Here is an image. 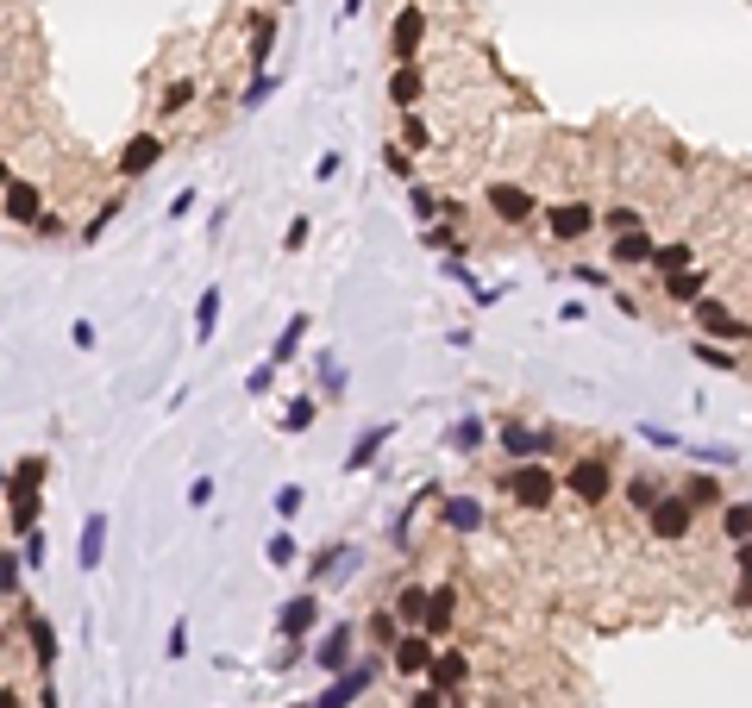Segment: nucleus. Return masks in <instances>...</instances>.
I'll use <instances>...</instances> for the list:
<instances>
[{
  "instance_id": "1",
  "label": "nucleus",
  "mask_w": 752,
  "mask_h": 708,
  "mask_svg": "<svg viewBox=\"0 0 752 708\" xmlns=\"http://www.w3.org/2000/svg\"><path fill=\"white\" fill-rule=\"evenodd\" d=\"M508 489H514V502H521V508H546L558 483H552V470H546V464H521V470L508 477Z\"/></svg>"
},
{
  "instance_id": "17",
  "label": "nucleus",
  "mask_w": 752,
  "mask_h": 708,
  "mask_svg": "<svg viewBox=\"0 0 752 708\" xmlns=\"http://www.w3.org/2000/svg\"><path fill=\"white\" fill-rule=\"evenodd\" d=\"M652 239H646V232H621V239H615V264H652Z\"/></svg>"
},
{
  "instance_id": "32",
  "label": "nucleus",
  "mask_w": 752,
  "mask_h": 708,
  "mask_svg": "<svg viewBox=\"0 0 752 708\" xmlns=\"http://www.w3.org/2000/svg\"><path fill=\"white\" fill-rule=\"evenodd\" d=\"M188 101H195V82H170V88H163V113H176Z\"/></svg>"
},
{
  "instance_id": "5",
  "label": "nucleus",
  "mask_w": 752,
  "mask_h": 708,
  "mask_svg": "<svg viewBox=\"0 0 752 708\" xmlns=\"http://www.w3.org/2000/svg\"><path fill=\"white\" fill-rule=\"evenodd\" d=\"M652 533H658V539H684V533H690V502H684V495L652 502Z\"/></svg>"
},
{
  "instance_id": "23",
  "label": "nucleus",
  "mask_w": 752,
  "mask_h": 708,
  "mask_svg": "<svg viewBox=\"0 0 752 708\" xmlns=\"http://www.w3.org/2000/svg\"><path fill=\"white\" fill-rule=\"evenodd\" d=\"M445 521H452L458 533H470V527H477V521H483V508H477V502H470V495H458V502H445Z\"/></svg>"
},
{
  "instance_id": "26",
  "label": "nucleus",
  "mask_w": 752,
  "mask_h": 708,
  "mask_svg": "<svg viewBox=\"0 0 752 708\" xmlns=\"http://www.w3.org/2000/svg\"><path fill=\"white\" fill-rule=\"evenodd\" d=\"M652 264L665 270V276H684V270H690V245H658V257H652Z\"/></svg>"
},
{
  "instance_id": "3",
  "label": "nucleus",
  "mask_w": 752,
  "mask_h": 708,
  "mask_svg": "<svg viewBox=\"0 0 752 708\" xmlns=\"http://www.w3.org/2000/svg\"><path fill=\"white\" fill-rule=\"evenodd\" d=\"M420 38H427V13L402 7V13H395V32H389V51L402 57V63H414V57H420Z\"/></svg>"
},
{
  "instance_id": "4",
  "label": "nucleus",
  "mask_w": 752,
  "mask_h": 708,
  "mask_svg": "<svg viewBox=\"0 0 752 708\" xmlns=\"http://www.w3.org/2000/svg\"><path fill=\"white\" fill-rule=\"evenodd\" d=\"M608 489H615V477H608L602 458H577V464H571V495H583V502H602Z\"/></svg>"
},
{
  "instance_id": "42",
  "label": "nucleus",
  "mask_w": 752,
  "mask_h": 708,
  "mask_svg": "<svg viewBox=\"0 0 752 708\" xmlns=\"http://www.w3.org/2000/svg\"><path fill=\"white\" fill-rule=\"evenodd\" d=\"M207 502H214V483H207V477H201L195 489H188V508H207Z\"/></svg>"
},
{
  "instance_id": "14",
  "label": "nucleus",
  "mask_w": 752,
  "mask_h": 708,
  "mask_svg": "<svg viewBox=\"0 0 752 708\" xmlns=\"http://www.w3.org/2000/svg\"><path fill=\"white\" fill-rule=\"evenodd\" d=\"M427 677H433V690H458V683L470 677V658H464V652H439Z\"/></svg>"
},
{
  "instance_id": "43",
  "label": "nucleus",
  "mask_w": 752,
  "mask_h": 708,
  "mask_svg": "<svg viewBox=\"0 0 752 708\" xmlns=\"http://www.w3.org/2000/svg\"><path fill=\"white\" fill-rule=\"evenodd\" d=\"M408 708H445V690H433V683H427V690H420Z\"/></svg>"
},
{
  "instance_id": "46",
  "label": "nucleus",
  "mask_w": 752,
  "mask_h": 708,
  "mask_svg": "<svg viewBox=\"0 0 752 708\" xmlns=\"http://www.w3.org/2000/svg\"><path fill=\"white\" fill-rule=\"evenodd\" d=\"M182 652H188V627L176 621V627H170V658H182Z\"/></svg>"
},
{
  "instance_id": "25",
  "label": "nucleus",
  "mask_w": 752,
  "mask_h": 708,
  "mask_svg": "<svg viewBox=\"0 0 752 708\" xmlns=\"http://www.w3.org/2000/svg\"><path fill=\"white\" fill-rule=\"evenodd\" d=\"M301 333H308V320H289V326H282V339H276V351H270V364H289V358H295V345H301Z\"/></svg>"
},
{
  "instance_id": "13",
  "label": "nucleus",
  "mask_w": 752,
  "mask_h": 708,
  "mask_svg": "<svg viewBox=\"0 0 752 708\" xmlns=\"http://www.w3.org/2000/svg\"><path fill=\"white\" fill-rule=\"evenodd\" d=\"M314 621H320V602H314V596H295L289 608H282V633H289V640L314 633Z\"/></svg>"
},
{
  "instance_id": "8",
  "label": "nucleus",
  "mask_w": 752,
  "mask_h": 708,
  "mask_svg": "<svg viewBox=\"0 0 752 708\" xmlns=\"http://www.w3.org/2000/svg\"><path fill=\"white\" fill-rule=\"evenodd\" d=\"M489 207H496V214L508 220V226H521L527 214H533V195H527V188H514V182H496V188H489Z\"/></svg>"
},
{
  "instance_id": "10",
  "label": "nucleus",
  "mask_w": 752,
  "mask_h": 708,
  "mask_svg": "<svg viewBox=\"0 0 752 708\" xmlns=\"http://www.w3.org/2000/svg\"><path fill=\"white\" fill-rule=\"evenodd\" d=\"M370 677H376V665H358V671H345V677L333 683V690L320 696V708H345V702H358V696L370 690Z\"/></svg>"
},
{
  "instance_id": "34",
  "label": "nucleus",
  "mask_w": 752,
  "mask_h": 708,
  "mask_svg": "<svg viewBox=\"0 0 752 708\" xmlns=\"http://www.w3.org/2000/svg\"><path fill=\"white\" fill-rule=\"evenodd\" d=\"M383 433H389V427H376V433H364L358 445H351V464H370V452H376V445H383Z\"/></svg>"
},
{
  "instance_id": "28",
  "label": "nucleus",
  "mask_w": 752,
  "mask_h": 708,
  "mask_svg": "<svg viewBox=\"0 0 752 708\" xmlns=\"http://www.w3.org/2000/svg\"><path fill=\"white\" fill-rule=\"evenodd\" d=\"M395 621H402V615H370V640L389 646V652H395V640H402V627H395Z\"/></svg>"
},
{
  "instance_id": "6",
  "label": "nucleus",
  "mask_w": 752,
  "mask_h": 708,
  "mask_svg": "<svg viewBox=\"0 0 752 708\" xmlns=\"http://www.w3.org/2000/svg\"><path fill=\"white\" fill-rule=\"evenodd\" d=\"M546 226L558 232V239H583V232L596 226V207H583V201H558L552 214H546Z\"/></svg>"
},
{
  "instance_id": "40",
  "label": "nucleus",
  "mask_w": 752,
  "mask_h": 708,
  "mask_svg": "<svg viewBox=\"0 0 752 708\" xmlns=\"http://www.w3.org/2000/svg\"><path fill=\"white\" fill-rule=\"evenodd\" d=\"M383 157H389V170H395V176H408V170H414V157H408V151H402V145H389V151H383Z\"/></svg>"
},
{
  "instance_id": "45",
  "label": "nucleus",
  "mask_w": 752,
  "mask_h": 708,
  "mask_svg": "<svg viewBox=\"0 0 752 708\" xmlns=\"http://www.w3.org/2000/svg\"><path fill=\"white\" fill-rule=\"evenodd\" d=\"M13 477H19V483H38V477H44V458H26V464L13 470Z\"/></svg>"
},
{
  "instance_id": "50",
  "label": "nucleus",
  "mask_w": 752,
  "mask_h": 708,
  "mask_svg": "<svg viewBox=\"0 0 752 708\" xmlns=\"http://www.w3.org/2000/svg\"><path fill=\"white\" fill-rule=\"evenodd\" d=\"M295 708H320V702H295Z\"/></svg>"
},
{
  "instance_id": "31",
  "label": "nucleus",
  "mask_w": 752,
  "mask_h": 708,
  "mask_svg": "<svg viewBox=\"0 0 752 708\" xmlns=\"http://www.w3.org/2000/svg\"><path fill=\"white\" fill-rule=\"evenodd\" d=\"M715 495H721V489H715L709 477H690V483H684V502H696V508H709Z\"/></svg>"
},
{
  "instance_id": "9",
  "label": "nucleus",
  "mask_w": 752,
  "mask_h": 708,
  "mask_svg": "<svg viewBox=\"0 0 752 708\" xmlns=\"http://www.w3.org/2000/svg\"><path fill=\"white\" fill-rule=\"evenodd\" d=\"M157 157H163V145H157L151 132H138L132 145L120 151V176H145V170H157Z\"/></svg>"
},
{
  "instance_id": "19",
  "label": "nucleus",
  "mask_w": 752,
  "mask_h": 708,
  "mask_svg": "<svg viewBox=\"0 0 752 708\" xmlns=\"http://www.w3.org/2000/svg\"><path fill=\"white\" fill-rule=\"evenodd\" d=\"M696 314H702V326H709V333H721V339H746V326L727 314V308H715V301H702Z\"/></svg>"
},
{
  "instance_id": "24",
  "label": "nucleus",
  "mask_w": 752,
  "mask_h": 708,
  "mask_svg": "<svg viewBox=\"0 0 752 708\" xmlns=\"http://www.w3.org/2000/svg\"><path fill=\"white\" fill-rule=\"evenodd\" d=\"M214 320H220V289H207L195 308V339H214Z\"/></svg>"
},
{
  "instance_id": "48",
  "label": "nucleus",
  "mask_w": 752,
  "mask_h": 708,
  "mask_svg": "<svg viewBox=\"0 0 752 708\" xmlns=\"http://www.w3.org/2000/svg\"><path fill=\"white\" fill-rule=\"evenodd\" d=\"M740 571H752V539H746V546H740Z\"/></svg>"
},
{
  "instance_id": "2",
  "label": "nucleus",
  "mask_w": 752,
  "mask_h": 708,
  "mask_svg": "<svg viewBox=\"0 0 752 708\" xmlns=\"http://www.w3.org/2000/svg\"><path fill=\"white\" fill-rule=\"evenodd\" d=\"M433 640H427V633H402V640H395V652H389V665L395 671H408V677H427L433 671Z\"/></svg>"
},
{
  "instance_id": "39",
  "label": "nucleus",
  "mask_w": 752,
  "mask_h": 708,
  "mask_svg": "<svg viewBox=\"0 0 752 708\" xmlns=\"http://www.w3.org/2000/svg\"><path fill=\"white\" fill-rule=\"evenodd\" d=\"M608 226H615V232H640V214H633V207H615V214H608Z\"/></svg>"
},
{
  "instance_id": "12",
  "label": "nucleus",
  "mask_w": 752,
  "mask_h": 708,
  "mask_svg": "<svg viewBox=\"0 0 752 708\" xmlns=\"http://www.w3.org/2000/svg\"><path fill=\"white\" fill-rule=\"evenodd\" d=\"M345 658H351V633H345V627H333V633L320 640L314 665H320V671H333V677H345Z\"/></svg>"
},
{
  "instance_id": "44",
  "label": "nucleus",
  "mask_w": 752,
  "mask_h": 708,
  "mask_svg": "<svg viewBox=\"0 0 752 708\" xmlns=\"http://www.w3.org/2000/svg\"><path fill=\"white\" fill-rule=\"evenodd\" d=\"M314 176H320V182H333V176H339V151H326V157L314 163Z\"/></svg>"
},
{
  "instance_id": "30",
  "label": "nucleus",
  "mask_w": 752,
  "mask_h": 708,
  "mask_svg": "<svg viewBox=\"0 0 752 708\" xmlns=\"http://www.w3.org/2000/svg\"><path fill=\"white\" fill-rule=\"evenodd\" d=\"M502 439H508V452H514V458H533V452H539V439H533V433L521 427V420H514V427H508Z\"/></svg>"
},
{
  "instance_id": "29",
  "label": "nucleus",
  "mask_w": 752,
  "mask_h": 708,
  "mask_svg": "<svg viewBox=\"0 0 752 708\" xmlns=\"http://www.w3.org/2000/svg\"><path fill=\"white\" fill-rule=\"evenodd\" d=\"M665 289H671V301H696V295H702V276H696V270H684V276H665Z\"/></svg>"
},
{
  "instance_id": "20",
  "label": "nucleus",
  "mask_w": 752,
  "mask_h": 708,
  "mask_svg": "<svg viewBox=\"0 0 752 708\" xmlns=\"http://www.w3.org/2000/svg\"><path fill=\"white\" fill-rule=\"evenodd\" d=\"M427 602H433V589H402V602H395V615H402L408 627H427Z\"/></svg>"
},
{
  "instance_id": "7",
  "label": "nucleus",
  "mask_w": 752,
  "mask_h": 708,
  "mask_svg": "<svg viewBox=\"0 0 752 708\" xmlns=\"http://www.w3.org/2000/svg\"><path fill=\"white\" fill-rule=\"evenodd\" d=\"M7 521L19 527V533H32L38 527V483H7Z\"/></svg>"
},
{
  "instance_id": "11",
  "label": "nucleus",
  "mask_w": 752,
  "mask_h": 708,
  "mask_svg": "<svg viewBox=\"0 0 752 708\" xmlns=\"http://www.w3.org/2000/svg\"><path fill=\"white\" fill-rule=\"evenodd\" d=\"M38 207H44V201H38V188H32V182H7V220H13V226L44 220Z\"/></svg>"
},
{
  "instance_id": "47",
  "label": "nucleus",
  "mask_w": 752,
  "mask_h": 708,
  "mask_svg": "<svg viewBox=\"0 0 752 708\" xmlns=\"http://www.w3.org/2000/svg\"><path fill=\"white\" fill-rule=\"evenodd\" d=\"M734 608H752V571L740 577V589H734Z\"/></svg>"
},
{
  "instance_id": "16",
  "label": "nucleus",
  "mask_w": 752,
  "mask_h": 708,
  "mask_svg": "<svg viewBox=\"0 0 752 708\" xmlns=\"http://www.w3.org/2000/svg\"><path fill=\"white\" fill-rule=\"evenodd\" d=\"M101 552H107V514H88L82 521V571H94Z\"/></svg>"
},
{
  "instance_id": "27",
  "label": "nucleus",
  "mask_w": 752,
  "mask_h": 708,
  "mask_svg": "<svg viewBox=\"0 0 752 708\" xmlns=\"http://www.w3.org/2000/svg\"><path fill=\"white\" fill-rule=\"evenodd\" d=\"M270 38H276V19H257L251 26V63L264 69V57H270Z\"/></svg>"
},
{
  "instance_id": "33",
  "label": "nucleus",
  "mask_w": 752,
  "mask_h": 708,
  "mask_svg": "<svg viewBox=\"0 0 752 708\" xmlns=\"http://www.w3.org/2000/svg\"><path fill=\"white\" fill-rule=\"evenodd\" d=\"M276 514H282V521H289V514H301V489H295V483L276 489Z\"/></svg>"
},
{
  "instance_id": "36",
  "label": "nucleus",
  "mask_w": 752,
  "mask_h": 708,
  "mask_svg": "<svg viewBox=\"0 0 752 708\" xmlns=\"http://www.w3.org/2000/svg\"><path fill=\"white\" fill-rule=\"evenodd\" d=\"M301 427H314V401H289V433Z\"/></svg>"
},
{
  "instance_id": "37",
  "label": "nucleus",
  "mask_w": 752,
  "mask_h": 708,
  "mask_svg": "<svg viewBox=\"0 0 752 708\" xmlns=\"http://www.w3.org/2000/svg\"><path fill=\"white\" fill-rule=\"evenodd\" d=\"M427 138H433L427 120H420V113H408V151H427Z\"/></svg>"
},
{
  "instance_id": "38",
  "label": "nucleus",
  "mask_w": 752,
  "mask_h": 708,
  "mask_svg": "<svg viewBox=\"0 0 752 708\" xmlns=\"http://www.w3.org/2000/svg\"><path fill=\"white\" fill-rule=\"evenodd\" d=\"M696 358L709 364V370H734V358H727V351H715V345H696Z\"/></svg>"
},
{
  "instance_id": "18",
  "label": "nucleus",
  "mask_w": 752,
  "mask_h": 708,
  "mask_svg": "<svg viewBox=\"0 0 752 708\" xmlns=\"http://www.w3.org/2000/svg\"><path fill=\"white\" fill-rule=\"evenodd\" d=\"M26 633H32V652H38V671H51L57 665V633L44 627L38 615H26Z\"/></svg>"
},
{
  "instance_id": "49",
  "label": "nucleus",
  "mask_w": 752,
  "mask_h": 708,
  "mask_svg": "<svg viewBox=\"0 0 752 708\" xmlns=\"http://www.w3.org/2000/svg\"><path fill=\"white\" fill-rule=\"evenodd\" d=\"M0 708H19V690H7V696H0Z\"/></svg>"
},
{
  "instance_id": "35",
  "label": "nucleus",
  "mask_w": 752,
  "mask_h": 708,
  "mask_svg": "<svg viewBox=\"0 0 752 708\" xmlns=\"http://www.w3.org/2000/svg\"><path fill=\"white\" fill-rule=\"evenodd\" d=\"M264 558H270V564H276V571H282V564H289V558H295V539H289V533H276V539H270V552H264Z\"/></svg>"
},
{
  "instance_id": "22",
  "label": "nucleus",
  "mask_w": 752,
  "mask_h": 708,
  "mask_svg": "<svg viewBox=\"0 0 752 708\" xmlns=\"http://www.w3.org/2000/svg\"><path fill=\"white\" fill-rule=\"evenodd\" d=\"M721 527H727V539H752V502H740V508H721Z\"/></svg>"
},
{
  "instance_id": "41",
  "label": "nucleus",
  "mask_w": 752,
  "mask_h": 708,
  "mask_svg": "<svg viewBox=\"0 0 752 708\" xmlns=\"http://www.w3.org/2000/svg\"><path fill=\"white\" fill-rule=\"evenodd\" d=\"M270 376H276V364H264V370H251V376H245V389H251V395H264V389H270Z\"/></svg>"
},
{
  "instance_id": "15",
  "label": "nucleus",
  "mask_w": 752,
  "mask_h": 708,
  "mask_svg": "<svg viewBox=\"0 0 752 708\" xmlns=\"http://www.w3.org/2000/svg\"><path fill=\"white\" fill-rule=\"evenodd\" d=\"M420 94H427V82H420V69H414V63H402V69L389 76V101H395V107H414Z\"/></svg>"
},
{
  "instance_id": "21",
  "label": "nucleus",
  "mask_w": 752,
  "mask_h": 708,
  "mask_svg": "<svg viewBox=\"0 0 752 708\" xmlns=\"http://www.w3.org/2000/svg\"><path fill=\"white\" fill-rule=\"evenodd\" d=\"M452 608H458L452 589H433V602H427V633H445V627H452Z\"/></svg>"
}]
</instances>
